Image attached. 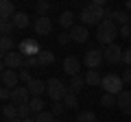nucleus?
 <instances>
[{"mask_svg": "<svg viewBox=\"0 0 131 122\" xmlns=\"http://www.w3.org/2000/svg\"><path fill=\"white\" fill-rule=\"evenodd\" d=\"M107 2L105 0H94V2H90L88 7H83V11H81L79 20L83 26H92V24H101L105 20V9H107Z\"/></svg>", "mask_w": 131, "mask_h": 122, "instance_id": "f257e3e1", "label": "nucleus"}, {"mask_svg": "<svg viewBox=\"0 0 131 122\" xmlns=\"http://www.w3.org/2000/svg\"><path fill=\"white\" fill-rule=\"evenodd\" d=\"M118 31H120V26H118L116 22H114L112 18H105L103 22L98 24V31H96V39L101 46H112V44H116V37H118Z\"/></svg>", "mask_w": 131, "mask_h": 122, "instance_id": "f03ea898", "label": "nucleus"}, {"mask_svg": "<svg viewBox=\"0 0 131 122\" xmlns=\"http://www.w3.org/2000/svg\"><path fill=\"white\" fill-rule=\"evenodd\" d=\"M122 85H125V81H122V76H118L116 72H107V74L103 76V83H101V87L105 89V94H112V96H118L122 92Z\"/></svg>", "mask_w": 131, "mask_h": 122, "instance_id": "7ed1b4c3", "label": "nucleus"}, {"mask_svg": "<svg viewBox=\"0 0 131 122\" xmlns=\"http://www.w3.org/2000/svg\"><path fill=\"white\" fill-rule=\"evenodd\" d=\"M46 92H48V96H50V100H55V103H61L70 89L66 87V85L61 83L59 79H48V83H46Z\"/></svg>", "mask_w": 131, "mask_h": 122, "instance_id": "20e7f679", "label": "nucleus"}, {"mask_svg": "<svg viewBox=\"0 0 131 122\" xmlns=\"http://www.w3.org/2000/svg\"><path fill=\"white\" fill-rule=\"evenodd\" d=\"M24 66V55L20 50H11L2 57V68L5 70H20Z\"/></svg>", "mask_w": 131, "mask_h": 122, "instance_id": "39448f33", "label": "nucleus"}, {"mask_svg": "<svg viewBox=\"0 0 131 122\" xmlns=\"http://www.w3.org/2000/svg\"><path fill=\"white\" fill-rule=\"evenodd\" d=\"M103 61H105V57H103L101 50H88L83 55V66L88 68V70H96V68H101Z\"/></svg>", "mask_w": 131, "mask_h": 122, "instance_id": "423d86ee", "label": "nucleus"}, {"mask_svg": "<svg viewBox=\"0 0 131 122\" xmlns=\"http://www.w3.org/2000/svg\"><path fill=\"white\" fill-rule=\"evenodd\" d=\"M18 50L22 52L24 57H37L39 52H42V48H39V44L35 42V39H31V37H26V39H22V42H20V46H18Z\"/></svg>", "mask_w": 131, "mask_h": 122, "instance_id": "0eeeda50", "label": "nucleus"}, {"mask_svg": "<svg viewBox=\"0 0 131 122\" xmlns=\"http://www.w3.org/2000/svg\"><path fill=\"white\" fill-rule=\"evenodd\" d=\"M103 57H105V63H120L122 57H125V50L118 44H112L103 50Z\"/></svg>", "mask_w": 131, "mask_h": 122, "instance_id": "6e6552de", "label": "nucleus"}, {"mask_svg": "<svg viewBox=\"0 0 131 122\" xmlns=\"http://www.w3.org/2000/svg\"><path fill=\"white\" fill-rule=\"evenodd\" d=\"M33 28H35L37 35L46 37V35H50V31H52V20L48 18V15H37V20L33 22Z\"/></svg>", "mask_w": 131, "mask_h": 122, "instance_id": "1a4fd4ad", "label": "nucleus"}, {"mask_svg": "<svg viewBox=\"0 0 131 122\" xmlns=\"http://www.w3.org/2000/svg\"><path fill=\"white\" fill-rule=\"evenodd\" d=\"M31 98H33V96H31V92H28L26 85H24V87H20V85H18V87L11 92V103L18 105V107H20V105H28V103H31Z\"/></svg>", "mask_w": 131, "mask_h": 122, "instance_id": "9d476101", "label": "nucleus"}, {"mask_svg": "<svg viewBox=\"0 0 131 122\" xmlns=\"http://www.w3.org/2000/svg\"><path fill=\"white\" fill-rule=\"evenodd\" d=\"M0 81H2V87L15 89V87H18V83H20V72H15V70H2Z\"/></svg>", "mask_w": 131, "mask_h": 122, "instance_id": "9b49d317", "label": "nucleus"}, {"mask_svg": "<svg viewBox=\"0 0 131 122\" xmlns=\"http://www.w3.org/2000/svg\"><path fill=\"white\" fill-rule=\"evenodd\" d=\"M79 70H81V59L79 57H66L63 59V72L68 76H79Z\"/></svg>", "mask_w": 131, "mask_h": 122, "instance_id": "f8f14e48", "label": "nucleus"}, {"mask_svg": "<svg viewBox=\"0 0 131 122\" xmlns=\"http://www.w3.org/2000/svg\"><path fill=\"white\" fill-rule=\"evenodd\" d=\"M70 33V37H72V42L74 44H85L90 39V33H88V26H83V24H77L72 31H68Z\"/></svg>", "mask_w": 131, "mask_h": 122, "instance_id": "ddd939ff", "label": "nucleus"}, {"mask_svg": "<svg viewBox=\"0 0 131 122\" xmlns=\"http://www.w3.org/2000/svg\"><path fill=\"white\" fill-rule=\"evenodd\" d=\"M118 109L125 116H131V89H122L118 94Z\"/></svg>", "mask_w": 131, "mask_h": 122, "instance_id": "4468645a", "label": "nucleus"}, {"mask_svg": "<svg viewBox=\"0 0 131 122\" xmlns=\"http://www.w3.org/2000/svg\"><path fill=\"white\" fill-rule=\"evenodd\" d=\"M15 13H18V11L13 9V2H11V0H2V2H0V22H9Z\"/></svg>", "mask_w": 131, "mask_h": 122, "instance_id": "2eb2a0df", "label": "nucleus"}, {"mask_svg": "<svg viewBox=\"0 0 131 122\" xmlns=\"http://www.w3.org/2000/svg\"><path fill=\"white\" fill-rule=\"evenodd\" d=\"M26 87H28V92H31L33 98H42V94L46 92V83H44V81H39V79H33L31 85H26Z\"/></svg>", "mask_w": 131, "mask_h": 122, "instance_id": "dca6fc26", "label": "nucleus"}, {"mask_svg": "<svg viewBox=\"0 0 131 122\" xmlns=\"http://www.w3.org/2000/svg\"><path fill=\"white\" fill-rule=\"evenodd\" d=\"M74 18H77V15L72 13V11H63V13L59 15V26H61V28H68V31H72V28L77 26V24H74Z\"/></svg>", "mask_w": 131, "mask_h": 122, "instance_id": "f3484780", "label": "nucleus"}, {"mask_svg": "<svg viewBox=\"0 0 131 122\" xmlns=\"http://www.w3.org/2000/svg\"><path fill=\"white\" fill-rule=\"evenodd\" d=\"M2 116H5L7 122H15V120H20V118H18V105H13V103L2 105Z\"/></svg>", "mask_w": 131, "mask_h": 122, "instance_id": "a211bd4d", "label": "nucleus"}, {"mask_svg": "<svg viewBox=\"0 0 131 122\" xmlns=\"http://www.w3.org/2000/svg\"><path fill=\"white\" fill-rule=\"evenodd\" d=\"M11 22H13L15 28H20V31H22V28H26L28 24H31V18H28V13H24V11H18V13L11 18Z\"/></svg>", "mask_w": 131, "mask_h": 122, "instance_id": "6ab92c4d", "label": "nucleus"}, {"mask_svg": "<svg viewBox=\"0 0 131 122\" xmlns=\"http://www.w3.org/2000/svg\"><path fill=\"white\" fill-rule=\"evenodd\" d=\"M85 83H88L90 87H96V85L103 83V76L98 74V70H88V74H85Z\"/></svg>", "mask_w": 131, "mask_h": 122, "instance_id": "aec40b11", "label": "nucleus"}, {"mask_svg": "<svg viewBox=\"0 0 131 122\" xmlns=\"http://www.w3.org/2000/svg\"><path fill=\"white\" fill-rule=\"evenodd\" d=\"M112 20L118 24V26H125V24H129L131 15L127 13V11H120V9H116V11H114V15H112Z\"/></svg>", "mask_w": 131, "mask_h": 122, "instance_id": "412c9836", "label": "nucleus"}, {"mask_svg": "<svg viewBox=\"0 0 131 122\" xmlns=\"http://www.w3.org/2000/svg\"><path fill=\"white\" fill-rule=\"evenodd\" d=\"M83 85H88L85 83V76H72L70 79V85H68V87H70V92H74V94H79L81 89H83Z\"/></svg>", "mask_w": 131, "mask_h": 122, "instance_id": "4be33fe9", "label": "nucleus"}, {"mask_svg": "<svg viewBox=\"0 0 131 122\" xmlns=\"http://www.w3.org/2000/svg\"><path fill=\"white\" fill-rule=\"evenodd\" d=\"M37 59H39V66L46 68V66H50V63H55V52H50V50H42V52L37 55Z\"/></svg>", "mask_w": 131, "mask_h": 122, "instance_id": "5701e85b", "label": "nucleus"}, {"mask_svg": "<svg viewBox=\"0 0 131 122\" xmlns=\"http://www.w3.org/2000/svg\"><path fill=\"white\" fill-rule=\"evenodd\" d=\"M44 98H31V103H28V107H31V113H35V116H37V113H42V111H46V109H44Z\"/></svg>", "mask_w": 131, "mask_h": 122, "instance_id": "b1692460", "label": "nucleus"}, {"mask_svg": "<svg viewBox=\"0 0 131 122\" xmlns=\"http://www.w3.org/2000/svg\"><path fill=\"white\" fill-rule=\"evenodd\" d=\"M101 105H103L105 109L118 107V96H112V94H103V96H101Z\"/></svg>", "mask_w": 131, "mask_h": 122, "instance_id": "393cba45", "label": "nucleus"}, {"mask_svg": "<svg viewBox=\"0 0 131 122\" xmlns=\"http://www.w3.org/2000/svg\"><path fill=\"white\" fill-rule=\"evenodd\" d=\"M63 105H66V109H77V107H79V98H77L74 92H68V94H66Z\"/></svg>", "mask_w": 131, "mask_h": 122, "instance_id": "a878e982", "label": "nucleus"}, {"mask_svg": "<svg viewBox=\"0 0 131 122\" xmlns=\"http://www.w3.org/2000/svg\"><path fill=\"white\" fill-rule=\"evenodd\" d=\"M77 122H96V113L94 111H79L77 113Z\"/></svg>", "mask_w": 131, "mask_h": 122, "instance_id": "bb28decb", "label": "nucleus"}, {"mask_svg": "<svg viewBox=\"0 0 131 122\" xmlns=\"http://www.w3.org/2000/svg\"><path fill=\"white\" fill-rule=\"evenodd\" d=\"M0 50H2V57H5L7 52H11L13 50V39L11 37H2L0 39Z\"/></svg>", "mask_w": 131, "mask_h": 122, "instance_id": "cd10ccee", "label": "nucleus"}, {"mask_svg": "<svg viewBox=\"0 0 131 122\" xmlns=\"http://www.w3.org/2000/svg\"><path fill=\"white\" fill-rule=\"evenodd\" d=\"M31 68H42V66H39V59H37V57H24L22 70H31Z\"/></svg>", "mask_w": 131, "mask_h": 122, "instance_id": "c85d7f7f", "label": "nucleus"}, {"mask_svg": "<svg viewBox=\"0 0 131 122\" xmlns=\"http://www.w3.org/2000/svg\"><path fill=\"white\" fill-rule=\"evenodd\" d=\"M13 22H11V20H9V22H0V33H2V37H9V35L11 33H13Z\"/></svg>", "mask_w": 131, "mask_h": 122, "instance_id": "c756f323", "label": "nucleus"}, {"mask_svg": "<svg viewBox=\"0 0 131 122\" xmlns=\"http://www.w3.org/2000/svg\"><path fill=\"white\" fill-rule=\"evenodd\" d=\"M35 122H57L55 116H52V111H42L35 116Z\"/></svg>", "mask_w": 131, "mask_h": 122, "instance_id": "7c9ffc66", "label": "nucleus"}, {"mask_svg": "<svg viewBox=\"0 0 131 122\" xmlns=\"http://www.w3.org/2000/svg\"><path fill=\"white\" fill-rule=\"evenodd\" d=\"M35 9H37V15H48V11H50V5H48L46 0H39L37 5H35Z\"/></svg>", "mask_w": 131, "mask_h": 122, "instance_id": "2f4dec72", "label": "nucleus"}, {"mask_svg": "<svg viewBox=\"0 0 131 122\" xmlns=\"http://www.w3.org/2000/svg\"><path fill=\"white\" fill-rule=\"evenodd\" d=\"M18 118H20V120L31 118V107H28V105H20V107H18Z\"/></svg>", "mask_w": 131, "mask_h": 122, "instance_id": "473e14b6", "label": "nucleus"}, {"mask_svg": "<svg viewBox=\"0 0 131 122\" xmlns=\"http://www.w3.org/2000/svg\"><path fill=\"white\" fill-rule=\"evenodd\" d=\"M20 81H22V83L24 85H31V72H28V70H20Z\"/></svg>", "mask_w": 131, "mask_h": 122, "instance_id": "72a5a7b5", "label": "nucleus"}, {"mask_svg": "<svg viewBox=\"0 0 131 122\" xmlns=\"http://www.w3.org/2000/svg\"><path fill=\"white\" fill-rule=\"evenodd\" d=\"M63 111H66V105L63 103H55V105H52V116H55V118L61 116Z\"/></svg>", "mask_w": 131, "mask_h": 122, "instance_id": "f704fd0d", "label": "nucleus"}, {"mask_svg": "<svg viewBox=\"0 0 131 122\" xmlns=\"http://www.w3.org/2000/svg\"><path fill=\"white\" fill-rule=\"evenodd\" d=\"M118 35L125 39H131V26L129 24H125V26H120V31H118Z\"/></svg>", "mask_w": 131, "mask_h": 122, "instance_id": "c9c22d12", "label": "nucleus"}, {"mask_svg": "<svg viewBox=\"0 0 131 122\" xmlns=\"http://www.w3.org/2000/svg\"><path fill=\"white\" fill-rule=\"evenodd\" d=\"M57 42H59L61 46H68V44L72 42V37H70V33H61L59 37H57Z\"/></svg>", "mask_w": 131, "mask_h": 122, "instance_id": "e433bc0d", "label": "nucleus"}, {"mask_svg": "<svg viewBox=\"0 0 131 122\" xmlns=\"http://www.w3.org/2000/svg\"><path fill=\"white\" fill-rule=\"evenodd\" d=\"M11 92H13V89H9V87H2V89H0V98L5 100V103H7V100H11Z\"/></svg>", "mask_w": 131, "mask_h": 122, "instance_id": "4c0bfd02", "label": "nucleus"}, {"mask_svg": "<svg viewBox=\"0 0 131 122\" xmlns=\"http://www.w3.org/2000/svg\"><path fill=\"white\" fill-rule=\"evenodd\" d=\"M122 63H125L127 68H131V48H127V50H125V57H122Z\"/></svg>", "mask_w": 131, "mask_h": 122, "instance_id": "58836bf2", "label": "nucleus"}, {"mask_svg": "<svg viewBox=\"0 0 131 122\" xmlns=\"http://www.w3.org/2000/svg\"><path fill=\"white\" fill-rule=\"evenodd\" d=\"M122 81H125V85H129V83H131V68L122 70Z\"/></svg>", "mask_w": 131, "mask_h": 122, "instance_id": "ea45409f", "label": "nucleus"}, {"mask_svg": "<svg viewBox=\"0 0 131 122\" xmlns=\"http://www.w3.org/2000/svg\"><path fill=\"white\" fill-rule=\"evenodd\" d=\"M125 7H127L129 11H131V0H127V5H125Z\"/></svg>", "mask_w": 131, "mask_h": 122, "instance_id": "a19ab883", "label": "nucleus"}, {"mask_svg": "<svg viewBox=\"0 0 131 122\" xmlns=\"http://www.w3.org/2000/svg\"><path fill=\"white\" fill-rule=\"evenodd\" d=\"M129 26H131V20H129Z\"/></svg>", "mask_w": 131, "mask_h": 122, "instance_id": "79ce46f5", "label": "nucleus"}, {"mask_svg": "<svg viewBox=\"0 0 131 122\" xmlns=\"http://www.w3.org/2000/svg\"><path fill=\"white\" fill-rule=\"evenodd\" d=\"M15 122H22V120H15Z\"/></svg>", "mask_w": 131, "mask_h": 122, "instance_id": "37998d69", "label": "nucleus"}, {"mask_svg": "<svg viewBox=\"0 0 131 122\" xmlns=\"http://www.w3.org/2000/svg\"><path fill=\"white\" fill-rule=\"evenodd\" d=\"M57 122H59V120H57Z\"/></svg>", "mask_w": 131, "mask_h": 122, "instance_id": "c03bdc74", "label": "nucleus"}, {"mask_svg": "<svg viewBox=\"0 0 131 122\" xmlns=\"http://www.w3.org/2000/svg\"><path fill=\"white\" fill-rule=\"evenodd\" d=\"M129 42H131V39H129Z\"/></svg>", "mask_w": 131, "mask_h": 122, "instance_id": "a18cd8bd", "label": "nucleus"}]
</instances>
